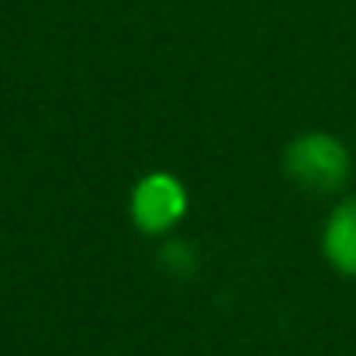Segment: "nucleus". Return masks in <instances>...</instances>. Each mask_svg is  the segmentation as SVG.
Masks as SVG:
<instances>
[{
    "label": "nucleus",
    "mask_w": 356,
    "mask_h": 356,
    "mask_svg": "<svg viewBox=\"0 0 356 356\" xmlns=\"http://www.w3.org/2000/svg\"><path fill=\"white\" fill-rule=\"evenodd\" d=\"M287 177L312 194H336L353 177V159L346 145L329 131H305L284 152Z\"/></svg>",
    "instance_id": "1"
},
{
    "label": "nucleus",
    "mask_w": 356,
    "mask_h": 356,
    "mask_svg": "<svg viewBox=\"0 0 356 356\" xmlns=\"http://www.w3.org/2000/svg\"><path fill=\"white\" fill-rule=\"evenodd\" d=\"M187 211V191L170 173H149L131 191V222L145 236L170 232Z\"/></svg>",
    "instance_id": "2"
},
{
    "label": "nucleus",
    "mask_w": 356,
    "mask_h": 356,
    "mask_svg": "<svg viewBox=\"0 0 356 356\" xmlns=\"http://www.w3.org/2000/svg\"><path fill=\"white\" fill-rule=\"evenodd\" d=\"M325 259L343 273L356 277V197H346L325 222V236H322Z\"/></svg>",
    "instance_id": "3"
}]
</instances>
